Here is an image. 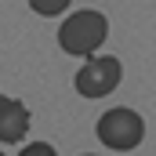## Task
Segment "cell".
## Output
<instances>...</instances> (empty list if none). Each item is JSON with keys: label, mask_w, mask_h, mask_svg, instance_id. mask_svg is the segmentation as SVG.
I'll list each match as a JSON object with an SVG mask.
<instances>
[{"label": "cell", "mask_w": 156, "mask_h": 156, "mask_svg": "<svg viewBox=\"0 0 156 156\" xmlns=\"http://www.w3.org/2000/svg\"><path fill=\"white\" fill-rule=\"evenodd\" d=\"M109 37V22L102 11L94 7H83V11H73L62 26H58V47L66 55H76V58H91L98 55V47Z\"/></svg>", "instance_id": "obj_1"}, {"label": "cell", "mask_w": 156, "mask_h": 156, "mask_svg": "<svg viewBox=\"0 0 156 156\" xmlns=\"http://www.w3.org/2000/svg\"><path fill=\"white\" fill-rule=\"evenodd\" d=\"M142 138H145V120H142V113H134L127 105H116V109L98 116V142L105 149H113V153L138 149Z\"/></svg>", "instance_id": "obj_2"}, {"label": "cell", "mask_w": 156, "mask_h": 156, "mask_svg": "<svg viewBox=\"0 0 156 156\" xmlns=\"http://www.w3.org/2000/svg\"><path fill=\"white\" fill-rule=\"evenodd\" d=\"M120 80H123L120 58H113V55H91V58L76 69L73 87H76L80 98H105V94L116 91Z\"/></svg>", "instance_id": "obj_3"}, {"label": "cell", "mask_w": 156, "mask_h": 156, "mask_svg": "<svg viewBox=\"0 0 156 156\" xmlns=\"http://www.w3.org/2000/svg\"><path fill=\"white\" fill-rule=\"evenodd\" d=\"M29 109L18 102V98H7L0 94V145H18L29 131Z\"/></svg>", "instance_id": "obj_4"}, {"label": "cell", "mask_w": 156, "mask_h": 156, "mask_svg": "<svg viewBox=\"0 0 156 156\" xmlns=\"http://www.w3.org/2000/svg\"><path fill=\"white\" fill-rule=\"evenodd\" d=\"M69 4L73 0H29V7L44 15V18H55V15H62V11H69Z\"/></svg>", "instance_id": "obj_5"}, {"label": "cell", "mask_w": 156, "mask_h": 156, "mask_svg": "<svg viewBox=\"0 0 156 156\" xmlns=\"http://www.w3.org/2000/svg\"><path fill=\"white\" fill-rule=\"evenodd\" d=\"M18 156H58V153H55V145H47V142H29Z\"/></svg>", "instance_id": "obj_6"}, {"label": "cell", "mask_w": 156, "mask_h": 156, "mask_svg": "<svg viewBox=\"0 0 156 156\" xmlns=\"http://www.w3.org/2000/svg\"><path fill=\"white\" fill-rule=\"evenodd\" d=\"M83 156H94V153H83Z\"/></svg>", "instance_id": "obj_7"}, {"label": "cell", "mask_w": 156, "mask_h": 156, "mask_svg": "<svg viewBox=\"0 0 156 156\" xmlns=\"http://www.w3.org/2000/svg\"><path fill=\"white\" fill-rule=\"evenodd\" d=\"M0 156H4V153H0Z\"/></svg>", "instance_id": "obj_8"}]
</instances>
